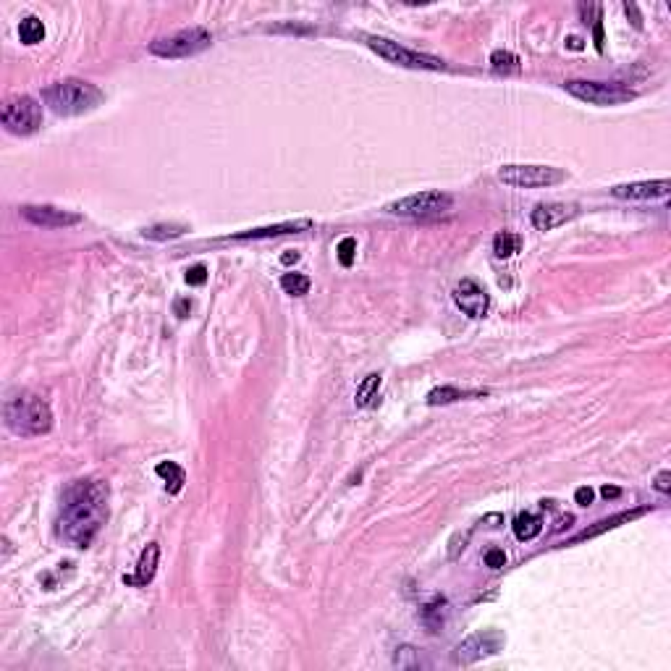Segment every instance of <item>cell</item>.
Instances as JSON below:
<instances>
[{
    "mask_svg": "<svg viewBox=\"0 0 671 671\" xmlns=\"http://www.w3.org/2000/svg\"><path fill=\"white\" fill-rule=\"evenodd\" d=\"M108 519V485L100 480H79L63 493L58 514V535L77 548H89Z\"/></svg>",
    "mask_w": 671,
    "mask_h": 671,
    "instance_id": "6da1fadb",
    "label": "cell"
},
{
    "mask_svg": "<svg viewBox=\"0 0 671 671\" xmlns=\"http://www.w3.org/2000/svg\"><path fill=\"white\" fill-rule=\"evenodd\" d=\"M3 417H6L8 430L16 433V435H24V438L45 435L53 428L50 404L32 391H19L8 396L3 404Z\"/></svg>",
    "mask_w": 671,
    "mask_h": 671,
    "instance_id": "7a4b0ae2",
    "label": "cell"
},
{
    "mask_svg": "<svg viewBox=\"0 0 671 671\" xmlns=\"http://www.w3.org/2000/svg\"><path fill=\"white\" fill-rule=\"evenodd\" d=\"M103 89L84 79H63L42 92V100L58 115H84L103 103Z\"/></svg>",
    "mask_w": 671,
    "mask_h": 671,
    "instance_id": "3957f363",
    "label": "cell"
},
{
    "mask_svg": "<svg viewBox=\"0 0 671 671\" xmlns=\"http://www.w3.org/2000/svg\"><path fill=\"white\" fill-rule=\"evenodd\" d=\"M451 205H454V197L446 192H417L396 202H388L385 212L399 215V218H412V221H433V218L446 215Z\"/></svg>",
    "mask_w": 671,
    "mask_h": 671,
    "instance_id": "277c9868",
    "label": "cell"
},
{
    "mask_svg": "<svg viewBox=\"0 0 671 671\" xmlns=\"http://www.w3.org/2000/svg\"><path fill=\"white\" fill-rule=\"evenodd\" d=\"M212 45V34L205 27L179 29L168 37H158L150 42V53L158 58H189Z\"/></svg>",
    "mask_w": 671,
    "mask_h": 671,
    "instance_id": "5b68a950",
    "label": "cell"
},
{
    "mask_svg": "<svg viewBox=\"0 0 671 671\" xmlns=\"http://www.w3.org/2000/svg\"><path fill=\"white\" fill-rule=\"evenodd\" d=\"M0 121H3V126L8 129L11 134L29 136L39 132V126H42V106L34 97L16 95L6 100V106L0 110Z\"/></svg>",
    "mask_w": 671,
    "mask_h": 671,
    "instance_id": "8992f818",
    "label": "cell"
},
{
    "mask_svg": "<svg viewBox=\"0 0 671 671\" xmlns=\"http://www.w3.org/2000/svg\"><path fill=\"white\" fill-rule=\"evenodd\" d=\"M566 92L575 95L577 100L582 103H590V106H622L627 100H632L634 92L630 87L619 84V82H585V79H572L566 82Z\"/></svg>",
    "mask_w": 671,
    "mask_h": 671,
    "instance_id": "52a82bcc",
    "label": "cell"
},
{
    "mask_svg": "<svg viewBox=\"0 0 671 671\" xmlns=\"http://www.w3.org/2000/svg\"><path fill=\"white\" fill-rule=\"evenodd\" d=\"M367 39V48L375 50L381 58H385L388 63H396V66L404 68H425V71H441L446 68L441 58L435 56H425V53H417V50H409L399 45V42H391L385 37H364Z\"/></svg>",
    "mask_w": 671,
    "mask_h": 671,
    "instance_id": "ba28073f",
    "label": "cell"
},
{
    "mask_svg": "<svg viewBox=\"0 0 671 671\" xmlns=\"http://www.w3.org/2000/svg\"><path fill=\"white\" fill-rule=\"evenodd\" d=\"M566 179V173L554 165H504L499 168V181L517 186V189H540L554 186Z\"/></svg>",
    "mask_w": 671,
    "mask_h": 671,
    "instance_id": "9c48e42d",
    "label": "cell"
},
{
    "mask_svg": "<svg viewBox=\"0 0 671 671\" xmlns=\"http://www.w3.org/2000/svg\"><path fill=\"white\" fill-rule=\"evenodd\" d=\"M504 648V634L499 632H478L470 634L467 640H461L456 648H454V663H461V666H470V663L480 661V658H488V656H496V653Z\"/></svg>",
    "mask_w": 671,
    "mask_h": 671,
    "instance_id": "30bf717a",
    "label": "cell"
},
{
    "mask_svg": "<svg viewBox=\"0 0 671 671\" xmlns=\"http://www.w3.org/2000/svg\"><path fill=\"white\" fill-rule=\"evenodd\" d=\"M21 215L29 223L42 226V229H68V226H79L82 223L79 212L60 210V207H53V205H24Z\"/></svg>",
    "mask_w": 671,
    "mask_h": 671,
    "instance_id": "8fae6325",
    "label": "cell"
},
{
    "mask_svg": "<svg viewBox=\"0 0 671 671\" xmlns=\"http://www.w3.org/2000/svg\"><path fill=\"white\" fill-rule=\"evenodd\" d=\"M454 302H456V307H459L464 315H470V317H483L488 312V305H490L485 288L478 286L472 279H464L456 283V288H454Z\"/></svg>",
    "mask_w": 671,
    "mask_h": 671,
    "instance_id": "7c38bea8",
    "label": "cell"
},
{
    "mask_svg": "<svg viewBox=\"0 0 671 671\" xmlns=\"http://www.w3.org/2000/svg\"><path fill=\"white\" fill-rule=\"evenodd\" d=\"M577 215V205H566V202H540L535 205V210L530 215V221L537 231H551L561 226V223L572 221Z\"/></svg>",
    "mask_w": 671,
    "mask_h": 671,
    "instance_id": "4fadbf2b",
    "label": "cell"
},
{
    "mask_svg": "<svg viewBox=\"0 0 671 671\" xmlns=\"http://www.w3.org/2000/svg\"><path fill=\"white\" fill-rule=\"evenodd\" d=\"M671 192L669 179H658V181H634V184H619L611 189L614 197L619 200H658Z\"/></svg>",
    "mask_w": 671,
    "mask_h": 671,
    "instance_id": "5bb4252c",
    "label": "cell"
},
{
    "mask_svg": "<svg viewBox=\"0 0 671 671\" xmlns=\"http://www.w3.org/2000/svg\"><path fill=\"white\" fill-rule=\"evenodd\" d=\"M158 561H160V546H158V543H150V546L142 551V556H139L136 572L134 575H126L124 582L134 587H147L153 582L155 572H158Z\"/></svg>",
    "mask_w": 671,
    "mask_h": 671,
    "instance_id": "9a60e30c",
    "label": "cell"
},
{
    "mask_svg": "<svg viewBox=\"0 0 671 671\" xmlns=\"http://www.w3.org/2000/svg\"><path fill=\"white\" fill-rule=\"evenodd\" d=\"M309 226H312V221L302 218V221L276 223V226H265V229L239 231V234H234V239H236V241H244V239H270V236H281V234H297V231H307Z\"/></svg>",
    "mask_w": 671,
    "mask_h": 671,
    "instance_id": "2e32d148",
    "label": "cell"
},
{
    "mask_svg": "<svg viewBox=\"0 0 671 671\" xmlns=\"http://www.w3.org/2000/svg\"><path fill=\"white\" fill-rule=\"evenodd\" d=\"M648 511H651V509H632V511H622V514H614V517H608V519H601V522H595L593 528L582 530L580 535L572 537V543H580V540L601 535V532H606V530H614V528H619V525H624V522H632V519L643 517V514H648Z\"/></svg>",
    "mask_w": 671,
    "mask_h": 671,
    "instance_id": "e0dca14e",
    "label": "cell"
},
{
    "mask_svg": "<svg viewBox=\"0 0 671 671\" xmlns=\"http://www.w3.org/2000/svg\"><path fill=\"white\" fill-rule=\"evenodd\" d=\"M155 472L165 480V490H168L171 496H176V493L184 488V483H186V472H184V467L176 464V461H160V464L155 467Z\"/></svg>",
    "mask_w": 671,
    "mask_h": 671,
    "instance_id": "ac0fdd59",
    "label": "cell"
},
{
    "mask_svg": "<svg viewBox=\"0 0 671 671\" xmlns=\"http://www.w3.org/2000/svg\"><path fill=\"white\" fill-rule=\"evenodd\" d=\"M540 532H543V519L537 517V514L525 511V514H519V517L514 519V535H517L519 540H532V537H537Z\"/></svg>",
    "mask_w": 671,
    "mask_h": 671,
    "instance_id": "d6986e66",
    "label": "cell"
},
{
    "mask_svg": "<svg viewBox=\"0 0 671 671\" xmlns=\"http://www.w3.org/2000/svg\"><path fill=\"white\" fill-rule=\"evenodd\" d=\"M19 37L24 45H37V42L45 39V24H42L37 16H27V19H21Z\"/></svg>",
    "mask_w": 671,
    "mask_h": 671,
    "instance_id": "ffe728a7",
    "label": "cell"
},
{
    "mask_svg": "<svg viewBox=\"0 0 671 671\" xmlns=\"http://www.w3.org/2000/svg\"><path fill=\"white\" fill-rule=\"evenodd\" d=\"M522 250V239H519L517 234H511V231H501V234H496V239H493V252H496V257H511V255H517V252Z\"/></svg>",
    "mask_w": 671,
    "mask_h": 671,
    "instance_id": "44dd1931",
    "label": "cell"
},
{
    "mask_svg": "<svg viewBox=\"0 0 671 671\" xmlns=\"http://www.w3.org/2000/svg\"><path fill=\"white\" fill-rule=\"evenodd\" d=\"M378 388H381V375L378 373H370L367 378H364L362 383H359V388H357V407H370V404L378 399Z\"/></svg>",
    "mask_w": 671,
    "mask_h": 671,
    "instance_id": "7402d4cb",
    "label": "cell"
},
{
    "mask_svg": "<svg viewBox=\"0 0 671 671\" xmlns=\"http://www.w3.org/2000/svg\"><path fill=\"white\" fill-rule=\"evenodd\" d=\"M184 231H186V226H181V223H158V226H150V229H144V239H153V241H165V239H179Z\"/></svg>",
    "mask_w": 671,
    "mask_h": 671,
    "instance_id": "603a6c76",
    "label": "cell"
},
{
    "mask_svg": "<svg viewBox=\"0 0 671 671\" xmlns=\"http://www.w3.org/2000/svg\"><path fill=\"white\" fill-rule=\"evenodd\" d=\"M464 396H472L470 391H459L456 385H441V388H433L428 393V404L430 407H438V404H451V402H459Z\"/></svg>",
    "mask_w": 671,
    "mask_h": 671,
    "instance_id": "cb8c5ba5",
    "label": "cell"
},
{
    "mask_svg": "<svg viewBox=\"0 0 671 671\" xmlns=\"http://www.w3.org/2000/svg\"><path fill=\"white\" fill-rule=\"evenodd\" d=\"M281 288L291 297H305L309 291V279L305 273H283L281 276Z\"/></svg>",
    "mask_w": 671,
    "mask_h": 671,
    "instance_id": "d4e9b609",
    "label": "cell"
},
{
    "mask_svg": "<svg viewBox=\"0 0 671 671\" xmlns=\"http://www.w3.org/2000/svg\"><path fill=\"white\" fill-rule=\"evenodd\" d=\"M443 616H446V601H433V603L422 608V622L430 627V632H435L441 627Z\"/></svg>",
    "mask_w": 671,
    "mask_h": 671,
    "instance_id": "484cf974",
    "label": "cell"
},
{
    "mask_svg": "<svg viewBox=\"0 0 671 671\" xmlns=\"http://www.w3.org/2000/svg\"><path fill=\"white\" fill-rule=\"evenodd\" d=\"M393 663H396L399 669H417V666H422V658L417 656V651H414L412 645H402V648L396 651V656H393Z\"/></svg>",
    "mask_w": 671,
    "mask_h": 671,
    "instance_id": "4316f807",
    "label": "cell"
},
{
    "mask_svg": "<svg viewBox=\"0 0 671 671\" xmlns=\"http://www.w3.org/2000/svg\"><path fill=\"white\" fill-rule=\"evenodd\" d=\"M336 252H338V262H341L344 268H352L357 257V239L354 236H344V239L338 241Z\"/></svg>",
    "mask_w": 671,
    "mask_h": 671,
    "instance_id": "83f0119b",
    "label": "cell"
},
{
    "mask_svg": "<svg viewBox=\"0 0 671 671\" xmlns=\"http://www.w3.org/2000/svg\"><path fill=\"white\" fill-rule=\"evenodd\" d=\"M490 63L493 68H517L519 66V58L509 50H493L490 53Z\"/></svg>",
    "mask_w": 671,
    "mask_h": 671,
    "instance_id": "f1b7e54d",
    "label": "cell"
},
{
    "mask_svg": "<svg viewBox=\"0 0 671 671\" xmlns=\"http://www.w3.org/2000/svg\"><path fill=\"white\" fill-rule=\"evenodd\" d=\"M207 281V268L205 265H194V268L186 270V283L189 286H202Z\"/></svg>",
    "mask_w": 671,
    "mask_h": 671,
    "instance_id": "f546056e",
    "label": "cell"
},
{
    "mask_svg": "<svg viewBox=\"0 0 671 671\" xmlns=\"http://www.w3.org/2000/svg\"><path fill=\"white\" fill-rule=\"evenodd\" d=\"M485 566H490V569H504V566H506V554H504L501 548H490L488 554H485Z\"/></svg>",
    "mask_w": 671,
    "mask_h": 671,
    "instance_id": "4dcf8cb0",
    "label": "cell"
},
{
    "mask_svg": "<svg viewBox=\"0 0 671 671\" xmlns=\"http://www.w3.org/2000/svg\"><path fill=\"white\" fill-rule=\"evenodd\" d=\"M593 499H595V490L587 488V485H582V488L575 490V501L580 504V506H590V504H593Z\"/></svg>",
    "mask_w": 671,
    "mask_h": 671,
    "instance_id": "1f68e13d",
    "label": "cell"
},
{
    "mask_svg": "<svg viewBox=\"0 0 671 671\" xmlns=\"http://www.w3.org/2000/svg\"><path fill=\"white\" fill-rule=\"evenodd\" d=\"M601 21H603V19H601V13H598V16H595V19H593L595 48H598V50H603V24H601Z\"/></svg>",
    "mask_w": 671,
    "mask_h": 671,
    "instance_id": "d6a6232c",
    "label": "cell"
},
{
    "mask_svg": "<svg viewBox=\"0 0 671 671\" xmlns=\"http://www.w3.org/2000/svg\"><path fill=\"white\" fill-rule=\"evenodd\" d=\"M656 488L661 490V493H669L671 490V472L669 470L658 472V478H656Z\"/></svg>",
    "mask_w": 671,
    "mask_h": 671,
    "instance_id": "836d02e7",
    "label": "cell"
},
{
    "mask_svg": "<svg viewBox=\"0 0 671 671\" xmlns=\"http://www.w3.org/2000/svg\"><path fill=\"white\" fill-rule=\"evenodd\" d=\"M189 309H192V299H186V297L176 299V305H173V312H176V315L186 317L189 315Z\"/></svg>",
    "mask_w": 671,
    "mask_h": 671,
    "instance_id": "e575fe53",
    "label": "cell"
},
{
    "mask_svg": "<svg viewBox=\"0 0 671 671\" xmlns=\"http://www.w3.org/2000/svg\"><path fill=\"white\" fill-rule=\"evenodd\" d=\"M467 537H470V532H467V535H456L454 540H451V551H449V556H451V558H456V556H459V551H464V543H467Z\"/></svg>",
    "mask_w": 671,
    "mask_h": 671,
    "instance_id": "d590c367",
    "label": "cell"
},
{
    "mask_svg": "<svg viewBox=\"0 0 671 671\" xmlns=\"http://www.w3.org/2000/svg\"><path fill=\"white\" fill-rule=\"evenodd\" d=\"M281 262H283V265H294V262H299V252L297 250L283 252V255H281Z\"/></svg>",
    "mask_w": 671,
    "mask_h": 671,
    "instance_id": "8d00e7d4",
    "label": "cell"
},
{
    "mask_svg": "<svg viewBox=\"0 0 671 671\" xmlns=\"http://www.w3.org/2000/svg\"><path fill=\"white\" fill-rule=\"evenodd\" d=\"M601 496H603V499H619L622 490L614 488V485H603V488H601Z\"/></svg>",
    "mask_w": 671,
    "mask_h": 671,
    "instance_id": "74e56055",
    "label": "cell"
},
{
    "mask_svg": "<svg viewBox=\"0 0 671 671\" xmlns=\"http://www.w3.org/2000/svg\"><path fill=\"white\" fill-rule=\"evenodd\" d=\"M624 11H627V13H632V19H634L632 24H634V27H637V29L643 27V21H640V13H637V8H634L632 3H624Z\"/></svg>",
    "mask_w": 671,
    "mask_h": 671,
    "instance_id": "f35d334b",
    "label": "cell"
},
{
    "mask_svg": "<svg viewBox=\"0 0 671 671\" xmlns=\"http://www.w3.org/2000/svg\"><path fill=\"white\" fill-rule=\"evenodd\" d=\"M566 45L572 50H582V39L580 37H566Z\"/></svg>",
    "mask_w": 671,
    "mask_h": 671,
    "instance_id": "ab89813d",
    "label": "cell"
}]
</instances>
